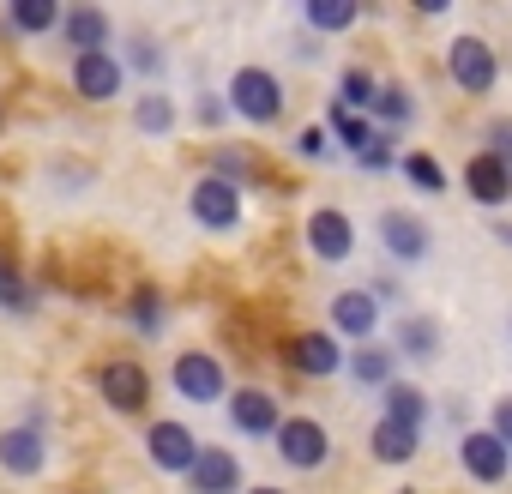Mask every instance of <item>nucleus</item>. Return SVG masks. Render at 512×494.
I'll use <instances>...</instances> for the list:
<instances>
[{
  "label": "nucleus",
  "instance_id": "nucleus-1",
  "mask_svg": "<svg viewBox=\"0 0 512 494\" xmlns=\"http://www.w3.org/2000/svg\"><path fill=\"white\" fill-rule=\"evenodd\" d=\"M223 97H229V109H235L241 121H253V127H272V121L284 115V79L266 73V67H241Z\"/></svg>",
  "mask_w": 512,
  "mask_h": 494
},
{
  "label": "nucleus",
  "instance_id": "nucleus-2",
  "mask_svg": "<svg viewBox=\"0 0 512 494\" xmlns=\"http://www.w3.org/2000/svg\"><path fill=\"white\" fill-rule=\"evenodd\" d=\"M446 73H452V85H458V91L488 97V91H494V79H500V55H494L482 37H452V49H446Z\"/></svg>",
  "mask_w": 512,
  "mask_h": 494
},
{
  "label": "nucleus",
  "instance_id": "nucleus-3",
  "mask_svg": "<svg viewBox=\"0 0 512 494\" xmlns=\"http://www.w3.org/2000/svg\"><path fill=\"white\" fill-rule=\"evenodd\" d=\"M169 386H175L187 404H217V398L229 392V374H223V362H217L211 350H181L175 368H169Z\"/></svg>",
  "mask_w": 512,
  "mask_h": 494
},
{
  "label": "nucleus",
  "instance_id": "nucleus-4",
  "mask_svg": "<svg viewBox=\"0 0 512 494\" xmlns=\"http://www.w3.org/2000/svg\"><path fill=\"white\" fill-rule=\"evenodd\" d=\"M278 458L290 464V470H320L326 458H332V434L314 422V416H284V428H278Z\"/></svg>",
  "mask_w": 512,
  "mask_h": 494
},
{
  "label": "nucleus",
  "instance_id": "nucleus-5",
  "mask_svg": "<svg viewBox=\"0 0 512 494\" xmlns=\"http://www.w3.org/2000/svg\"><path fill=\"white\" fill-rule=\"evenodd\" d=\"M145 452H151V464L157 470H169V476H187L193 464H199V434L187 428V422H151L145 428Z\"/></svg>",
  "mask_w": 512,
  "mask_h": 494
},
{
  "label": "nucleus",
  "instance_id": "nucleus-6",
  "mask_svg": "<svg viewBox=\"0 0 512 494\" xmlns=\"http://www.w3.org/2000/svg\"><path fill=\"white\" fill-rule=\"evenodd\" d=\"M229 422H235V434H247V440H278L284 410H278V398H272L266 386H241V392H229Z\"/></svg>",
  "mask_w": 512,
  "mask_h": 494
},
{
  "label": "nucleus",
  "instance_id": "nucleus-7",
  "mask_svg": "<svg viewBox=\"0 0 512 494\" xmlns=\"http://www.w3.org/2000/svg\"><path fill=\"white\" fill-rule=\"evenodd\" d=\"M121 85H127V61L121 55H73V91L85 97V103H115L121 97Z\"/></svg>",
  "mask_w": 512,
  "mask_h": 494
},
{
  "label": "nucleus",
  "instance_id": "nucleus-8",
  "mask_svg": "<svg viewBox=\"0 0 512 494\" xmlns=\"http://www.w3.org/2000/svg\"><path fill=\"white\" fill-rule=\"evenodd\" d=\"M187 205H193V217L205 229H235L241 223V187L223 181V175H199L193 193H187Z\"/></svg>",
  "mask_w": 512,
  "mask_h": 494
},
{
  "label": "nucleus",
  "instance_id": "nucleus-9",
  "mask_svg": "<svg viewBox=\"0 0 512 494\" xmlns=\"http://www.w3.org/2000/svg\"><path fill=\"white\" fill-rule=\"evenodd\" d=\"M458 464L470 470V482H506V470H512V446H506L494 428H470V434L458 440Z\"/></svg>",
  "mask_w": 512,
  "mask_h": 494
},
{
  "label": "nucleus",
  "instance_id": "nucleus-10",
  "mask_svg": "<svg viewBox=\"0 0 512 494\" xmlns=\"http://www.w3.org/2000/svg\"><path fill=\"white\" fill-rule=\"evenodd\" d=\"M308 254H314V260H326V266L350 260V254H356V223H350L344 211L320 205V211L308 217Z\"/></svg>",
  "mask_w": 512,
  "mask_h": 494
},
{
  "label": "nucleus",
  "instance_id": "nucleus-11",
  "mask_svg": "<svg viewBox=\"0 0 512 494\" xmlns=\"http://www.w3.org/2000/svg\"><path fill=\"white\" fill-rule=\"evenodd\" d=\"M374 326H380V302H374V290H338V296H332V332H338V338L374 344Z\"/></svg>",
  "mask_w": 512,
  "mask_h": 494
},
{
  "label": "nucleus",
  "instance_id": "nucleus-12",
  "mask_svg": "<svg viewBox=\"0 0 512 494\" xmlns=\"http://www.w3.org/2000/svg\"><path fill=\"white\" fill-rule=\"evenodd\" d=\"M103 404L121 410V416H139L151 404V374L139 362H109L103 368Z\"/></svg>",
  "mask_w": 512,
  "mask_h": 494
},
{
  "label": "nucleus",
  "instance_id": "nucleus-13",
  "mask_svg": "<svg viewBox=\"0 0 512 494\" xmlns=\"http://www.w3.org/2000/svg\"><path fill=\"white\" fill-rule=\"evenodd\" d=\"M49 464V446H43V428L37 422H19L0 434V470L7 476H37Z\"/></svg>",
  "mask_w": 512,
  "mask_h": 494
},
{
  "label": "nucleus",
  "instance_id": "nucleus-14",
  "mask_svg": "<svg viewBox=\"0 0 512 494\" xmlns=\"http://www.w3.org/2000/svg\"><path fill=\"white\" fill-rule=\"evenodd\" d=\"M290 368L308 374V380H326L344 368V350H338V332H302L290 338Z\"/></svg>",
  "mask_w": 512,
  "mask_h": 494
},
{
  "label": "nucleus",
  "instance_id": "nucleus-15",
  "mask_svg": "<svg viewBox=\"0 0 512 494\" xmlns=\"http://www.w3.org/2000/svg\"><path fill=\"white\" fill-rule=\"evenodd\" d=\"M464 193H470L476 205H506V199H512V169H506L494 151H476V157L464 163Z\"/></svg>",
  "mask_w": 512,
  "mask_h": 494
},
{
  "label": "nucleus",
  "instance_id": "nucleus-16",
  "mask_svg": "<svg viewBox=\"0 0 512 494\" xmlns=\"http://www.w3.org/2000/svg\"><path fill=\"white\" fill-rule=\"evenodd\" d=\"M61 37H67L73 55H103L109 37H115V19H109L103 7H73V13L61 19Z\"/></svg>",
  "mask_w": 512,
  "mask_h": 494
},
{
  "label": "nucleus",
  "instance_id": "nucleus-17",
  "mask_svg": "<svg viewBox=\"0 0 512 494\" xmlns=\"http://www.w3.org/2000/svg\"><path fill=\"white\" fill-rule=\"evenodd\" d=\"M187 488H193V494H235V488H241V464H235V452L205 446L199 464L187 470Z\"/></svg>",
  "mask_w": 512,
  "mask_h": 494
},
{
  "label": "nucleus",
  "instance_id": "nucleus-18",
  "mask_svg": "<svg viewBox=\"0 0 512 494\" xmlns=\"http://www.w3.org/2000/svg\"><path fill=\"white\" fill-rule=\"evenodd\" d=\"M380 241L392 260H422L428 254V223L410 211H380Z\"/></svg>",
  "mask_w": 512,
  "mask_h": 494
},
{
  "label": "nucleus",
  "instance_id": "nucleus-19",
  "mask_svg": "<svg viewBox=\"0 0 512 494\" xmlns=\"http://www.w3.org/2000/svg\"><path fill=\"white\" fill-rule=\"evenodd\" d=\"M392 368H398V356H392L386 344H362V350L350 356V380H356L362 392H386V386H392Z\"/></svg>",
  "mask_w": 512,
  "mask_h": 494
},
{
  "label": "nucleus",
  "instance_id": "nucleus-20",
  "mask_svg": "<svg viewBox=\"0 0 512 494\" xmlns=\"http://www.w3.org/2000/svg\"><path fill=\"white\" fill-rule=\"evenodd\" d=\"M380 398H386V422H398V428L422 434V422H428V398H422V386H404V380H392Z\"/></svg>",
  "mask_w": 512,
  "mask_h": 494
},
{
  "label": "nucleus",
  "instance_id": "nucleus-21",
  "mask_svg": "<svg viewBox=\"0 0 512 494\" xmlns=\"http://www.w3.org/2000/svg\"><path fill=\"white\" fill-rule=\"evenodd\" d=\"M398 356L434 362V356H440V326H434L428 314H404V320H398Z\"/></svg>",
  "mask_w": 512,
  "mask_h": 494
},
{
  "label": "nucleus",
  "instance_id": "nucleus-22",
  "mask_svg": "<svg viewBox=\"0 0 512 494\" xmlns=\"http://www.w3.org/2000/svg\"><path fill=\"white\" fill-rule=\"evenodd\" d=\"M368 446H374V458H380V464H410V458H416V446H422V434H410V428H398V422H386V416H380Z\"/></svg>",
  "mask_w": 512,
  "mask_h": 494
},
{
  "label": "nucleus",
  "instance_id": "nucleus-23",
  "mask_svg": "<svg viewBox=\"0 0 512 494\" xmlns=\"http://www.w3.org/2000/svg\"><path fill=\"white\" fill-rule=\"evenodd\" d=\"M61 7L55 0H13V13H7V25L13 31H25V37H43V31H61Z\"/></svg>",
  "mask_w": 512,
  "mask_h": 494
},
{
  "label": "nucleus",
  "instance_id": "nucleus-24",
  "mask_svg": "<svg viewBox=\"0 0 512 494\" xmlns=\"http://www.w3.org/2000/svg\"><path fill=\"white\" fill-rule=\"evenodd\" d=\"M302 19H308L314 31H350V25L362 19V7H356V0H308Z\"/></svg>",
  "mask_w": 512,
  "mask_h": 494
},
{
  "label": "nucleus",
  "instance_id": "nucleus-25",
  "mask_svg": "<svg viewBox=\"0 0 512 494\" xmlns=\"http://www.w3.org/2000/svg\"><path fill=\"white\" fill-rule=\"evenodd\" d=\"M374 121H380V133H398L410 115H416V103H410V91L404 85H380V97H374V109H368Z\"/></svg>",
  "mask_w": 512,
  "mask_h": 494
},
{
  "label": "nucleus",
  "instance_id": "nucleus-26",
  "mask_svg": "<svg viewBox=\"0 0 512 494\" xmlns=\"http://www.w3.org/2000/svg\"><path fill=\"white\" fill-rule=\"evenodd\" d=\"M374 97H380V79H374L368 67H350V73H344V85H338V109H350V115L362 109V115H368V109H374Z\"/></svg>",
  "mask_w": 512,
  "mask_h": 494
},
{
  "label": "nucleus",
  "instance_id": "nucleus-27",
  "mask_svg": "<svg viewBox=\"0 0 512 494\" xmlns=\"http://www.w3.org/2000/svg\"><path fill=\"white\" fill-rule=\"evenodd\" d=\"M133 121H139V133H169L175 127V103L163 91H145V97H133Z\"/></svg>",
  "mask_w": 512,
  "mask_h": 494
},
{
  "label": "nucleus",
  "instance_id": "nucleus-28",
  "mask_svg": "<svg viewBox=\"0 0 512 494\" xmlns=\"http://www.w3.org/2000/svg\"><path fill=\"white\" fill-rule=\"evenodd\" d=\"M332 133H338V139H344V145H350L356 157H362V151H368V145L380 139V127H374L368 115H350V109H332Z\"/></svg>",
  "mask_w": 512,
  "mask_h": 494
},
{
  "label": "nucleus",
  "instance_id": "nucleus-29",
  "mask_svg": "<svg viewBox=\"0 0 512 494\" xmlns=\"http://www.w3.org/2000/svg\"><path fill=\"white\" fill-rule=\"evenodd\" d=\"M127 320H133L145 338H157V332H163V290H151V284H145V290H133V302H127Z\"/></svg>",
  "mask_w": 512,
  "mask_h": 494
},
{
  "label": "nucleus",
  "instance_id": "nucleus-30",
  "mask_svg": "<svg viewBox=\"0 0 512 494\" xmlns=\"http://www.w3.org/2000/svg\"><path fill=\"white\" fill-rule=\"evenodd\" d=\"M398 169H404V175H410V181H416L422 193H446V169H440L434 157H422V151H410V157H404Z\"/></svg>",
  "mask_w": 512,
  "mask_h": 494
},
{
  "label": "nucleus",
  "instance_id": "nucleus-31",
  "mask_svg": "<svg viewBox=\"0 0 512 494\" xmlns=\"http://www.w3.org/2000/svg\"><path fill=\"white\" fill-rule=\"evenodd\" d=\"M392 145H398V133H380V139H374V145H368V151H362L356 163H362V169H392V163H404V157H398Z\"/></svg>",
  "mask_w": 512,
  "mask_h": 494
},
{
  "label": "nucleus",
  "instance_id": "nucleus-32",
  "mask_svg": "<svg viewBox=\"0 0 512 494\" xmlns=\"http://www.w3.org/2000/svg\"><path fill=\"white\" fill-rule=\"evenodd\" d=\"M0 308H31V284L7 266H0Z\"/></svg>",
  "mask_w": 512,
  "mask_h": 494
},
{
  "label": "nucleus",
  "instance_id": "nucleus-33",
  "mask_svg": "<svg viewBox=\"0 0 512 494\" xmlns=\"http://www.w3.org/2000/svg\"><path fill=\"white\" fill-rule=\"evenodd\" d=\"M127 67H139V73H157V67H163V49H157L151 37H133V55H127Z\"/></svg>",
  "mask_w": 512,
  "mask_h": 494
},
{
  "label": "nucleus",
  "instance_id": "nucleus-34",
  "mask_svg": "<svg viewBox=\"0 0 512 494\" xmlns=\"http://www.w3.org/2000/svg\"><path fill=\"white\" fill-rule=\"evenodd\" d=\"M296 151H302V157H326V151H332V127H302V133H296Z\"/></svg>",
  "mask_w": 512,
  "mask_h": 494
},
{
  "label": "nucleus",
  "instance_id": "nucleus-35",
  "mask_svg": "<svg viewBox=\"0 0 512 494\" xmlns=\"http://www.w3.org/2000/svg\"><path fill=\"white\" fill-rule=\"evenodd\" d=\"M488 151H494V157H500V163H506V169H512V115H506V121H494V127H488Z\"/></svg>",
  "mask_w": 512,
  "mask_h": 494
},
{
  "label": "nucleus",
  "instance_id": "nucleus-36",
  "mask_svg": "<svg viewBox=\"0 0 512 494\" xmlns=\"http://www.w3.org/2000/svg\"><path fill=\"white\" fill-rule=\"evenodd\" d=\"M488 428L512 446V392H506V398H494V422H488Z\"/></svg>",
  "mask_w": 512,
  "mask_h": 494
},
{
  "label": "nucleus",
  "instance_id": "nucleus-37",
  "mask_svg": "<svg viewBox=\"0 0 512 494\" xmlns=\"http://www.w3.org/2000/svg\"><path fill=\"white\" fill-rule=\"evenodd\" d=\"M211 175H223V181H241V175H247V157H241V151H223Z\"/></svg>",
  "mask_w": 512,
  "mask_h": 494
},
{
  "label": "nucleus",
  "instance_id": "nucleus-38",
  "mask_svg": "<svg viewBox=\"0 0 512 494\" xmlns=\"http://www.w3.org/2000/svg\"><path fill=\"white\" fill-rule=\"evenodd\" d=\"M223 115H229L223 97H205V103H199V121H205V127H223Z\"/></svg>",
  "mask_w": 512,
  "mask_h": 494
},
{
  "label": "nucleus",
  "instance_id": "nucleus-39",
  "mask_svg": "<svg viewBox=\"0 0 512 494\" xmlns=\"http://www.w3.org/2000/svg\"><path fill=\"white\" fill-rule=\"evenodd\" d=\"M247 494H284V488H272V482H260V488H247Z\"/></svg>",
  "mask_w": 512,
  "mask_h": 494
}]
</instances>
